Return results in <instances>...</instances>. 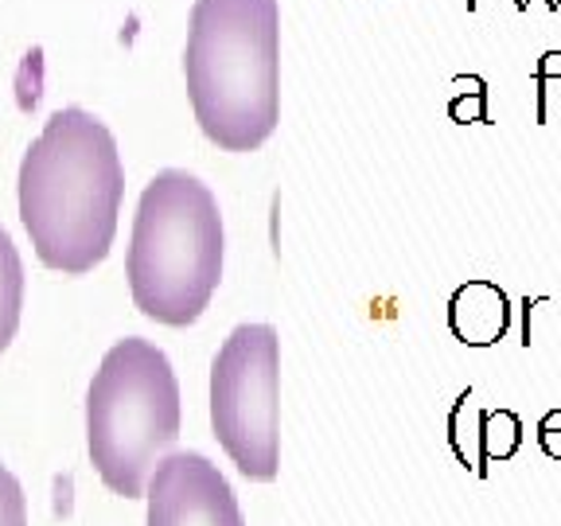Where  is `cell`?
I'll return each mask as SVG.
<instances>
[{
    "instance_id": "cell-1",
    "label": "cell",
    "mask_w": 561,
    "mask_h": 526,
    "mask_svg": "<svg viewBox=\"0 0 561 526\" xmlns=\"http://www.w3.org/2000/svg\"><path fill=\"white\" fill-rule=\"evenodd\" d=\"M125 168L114 133L67 105L47 117L20 164V219L47 270L79 277L105 262L117 235Z\"/></svg>"
},
{
    "instance_id": "cell-2",
    "label": "cell",
    "mask_w": 561,
    "mask_h": 526,
    "mask_svg": "<svg viewBox=\"0 0 561 526\" xmlns=\"http://www.w3.org/2000/svg\"><path fill=\"white\" fill-rule=\"evenodd\" d=\"M195 122L222 152H254L280 122L277 0H195L184 47Z\"/></svg>"
},
{
    "instance_id": "cell-3",
    "label": "cell",
    "mask_w": 561,
    "mask_h": 526,
    "mask_svg": "<svg viewBox=\"0 0 561 526\" xmlns=\"http://www.w3.org/2000/svg\"><path fill=\"white\" fill-rule=\"evenodd\" d=\"M125 273L133 305L157 324L187 328L207 312L222 281V215L199 175L164 168L140 192Z\"/></svg>"
},
{
    "instance_id": "cell-4",
    "label": "cell",
    "mask_w": 561,
    "mask_h": 526,
    "mask_svg": "<svg viewBox=\"0 0 561 526\" xmlns=\"http://www.w3.org/2000/svg\"><path fill=\"white\" fill-rule=\"evenodd\" d=\"M87 441L98 476L114 495L140 500L180 441V382L149 340L114 343L87 395Z\"/></svg>"
},
{
    "instance_id": "cell-5",
    "label": "cell",
    "mask_w": 561,
    "mask_h": 526,
    "mask_svg": "<svg viewBox=\"0 0 561 526\" xmlns=\"http://www.w3.org/2000/svg\"><path fill=\"white\" fill-rule=\"evenodd\" d=\"M280 343L270 324H238L210 363V425L245 480L270 483L280 468L277 433Z\"/></svg>"
},
{
    "instance_id": "cell-6",
    "label": "cell",
    "mask_w": 561,
    "mask_h": 526,
    "mask_svg": "<svg viewBox=\"0 0 561 526\" xmlns=\"http://www.w3.org/2000/svg\"><path fill=\"white\" fill-rule=\"evenodd\" d=\"M149 526H245L234 488L203 453H172L149 480Z\"/></svg>"
},
{
    "instance_id": "cell-7",
    "label": "cell",
    "mask_w": 561,
    "mask_h": 526,
    "mask_svg": "<svg viewBox=\"0 0 561 526\" xmlns=\"http://www.w3.org/2000/svg\"><path fill=\"white\" fill-rule=\"evenodd\" d=\"M511 328V297L488 277L465 281L448 297V332L465 347H495Z\"/></svg>"
},
{
    "instance_id": "cell-8",
    "label": "cell",
    "mask_w": 561,
    "mask_h": 526,
    "mask_svg": "<svg viewBox=\"0 0 561 526\" xmlns=\"http://www.w3.org/2000/svg\"><path fill=\"white\" fill-rule=\"evenodd\" d=\"M472 402V390L460 395L456 410L465 413V421H472V437H448L453 441L456 460L465 468H472L476 476H488V465L495 460H511L523 445V421L511 410H483V405H468Z\"/></svg>"
},
{
    "instance_id": "cell-9",
    "label": "cell",
    "mask_w": 561,
    "mask_h": 526,
    "mask_svg": "<svg viewBox=\"0 0 561 526\" xmlns=\"http://www.w3.org/2000/svg\"><path fill=\"white\" fill-rule=\"evenodd\" d=\"M20 308H24V262L9 230L0 227V351L16 340Z\"/></svg>"
},
{
    "instance_id": "cell-10",
    "label": "cell",
    "mask_w": 561,
    "mask_h": 526,
    "mask_svg": "<svg viewBox=\"0 0 561 526\" xmlns=\"http://www.w3.org/2000/svg\"><path fill=\"white\" fill-rule=\"evenodd\" d=\"M453 87L460 94L448 102V117L456 125H488V82L480 75H460Z\"/></svg>"
},
{
    "instance_id": "cell-11",
    "label": "cell",
    "mask_w": 561,
    "mask_h": 526,
    "mask_svg": "<svg viewBox=\"0 0 561 526\" xmlns=\"http://www.w3.org/2000/svg\"><path fill=\"white\" fill-rule=\"evenodd\" d=\"M538 87V125H550L561 117V52H546L535 70Z\"/></svg>"
},
{
    "instance_id": "cell-12",
    "label": "cell",
    "mask_w": 561,
    "mask_h": 526,
    "mask_svg": "<svg viewBox=\"0 0 561 526\" xmlns=\"http://www.w3.org/2000/svg\"><path fill=\"white\" fill-rule=\"evenodd\" d=\"M0 526H27L24 488L9 468H0Z\"/></svg>"
}]
</instances>
